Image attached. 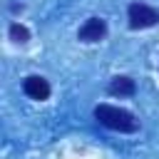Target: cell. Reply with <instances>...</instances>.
Returning <instances> with one entry per match:
<instances>
[{"label":"cell","mask_w":159,"mask_h":159,"mask_svg":"<svg viewBox=\"0 0 159 159\" xmlns=\"http://www.w3.org/2000/svg\"><path fill=\"white\" fill-rule=\"evenodd\" d=\"M7 37L15 42V45H25V42H30V30H27V25H22V22H10V27H7Z\"/></svg>","instance_id":"cell-6"},{"label":"cell","mask_w":159,"mask_h":159,"mask_svg":"<svg viewBox=\"0 0 159 159\" xmlns=\"http://www.w3.org/2000/svg\"><path fill=\"white\" fill-rule=\"evenodd\" d=\"M127 22L132 30H147L159 22V10L149 2H132L127 7Z\"/></svg>","instance_id":"cell-2"},{"label":"cell","mask_w":159,"mask_h":159,"mask_svg":"<svg viewBox=\"0 0 159 159\" xmlns=\"http://www.w3.org/2000/svg\"><path fill=\"white\" fill-rule=\"evenodd\" d=\"M107 35V22L102 17H89L80 30H77V40L80 42H99Z\"/></svg>","instance_id":"cell-4"},{"label":"cell","mask_w":159,"mask_h":159,"mask_svg":"<svg viewBox=\"0 0 159 159\" xmlns=\"http://www.w3.org/2000/svg\"><path fill=\"white\" fill-rule=\"evenodd\" d=\"M107 92H109L112 97H134V92H137V82H134L129 75H117V77L109 80Z\"/></svg>","instance_id":"cell-5"},{"label":"cell","mask_w":159,"mask_h":159,"mask_svg":"<svg viewBox=\"0 0 159 159\" xmlns=\"http://www.w3.org/2000/svg\"><path fill=\"white\" fill-rule=\"evenodd\" d=\"M22 92H25L30 99H35V102H45V99H50L52 87H50V82H47L42 75H27V77L22 80Z\"/></svg>","instance_id":"cell-3"},{"label":"cell","mask_w":159,"mask_h":159,"mask_svg":"<svg viewBox=\"0 0 159 159\" xmlns=\"http://www.w3.org/2000/svg\"><path fill=\"white\" fill-rule=\"evenodd\" d=\"M94 119L102 127H107L112 132H119V134H134L139 129V122H137V117L129 109L114 107V104H107V102L94 107Z\"/></svg>","instance_id":"cell-1"}]
</instances>
